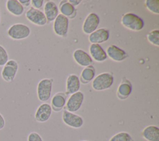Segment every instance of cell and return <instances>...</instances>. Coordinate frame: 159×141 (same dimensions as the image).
<instances>
[{"instance_id": "6da1fadb", "label": "cell", "mask_w": 159, "mask_h": 141, "mask_svg": "<svg viewBox=\"0 0 159 141\" xmlns=\"http://www.w3.org/2000/svg\"><path fill=\"white\" fill-rule=\"evenodd\" d=\"M30 34L29 27L22 23H16L11 25L7 30V36L15 40H22L27 38Z\"/></svg>"}, {"instance_id": "7a4b0ae2", "label": "cell", "mask_w": 159, "mask_h": 141, "mask_svg": "<svg viewBox=\"0 0 159 141\" xmlns=\"http://www.w3.org/2000/svg\"><path fill=\"white\" fill-rule=\"evenodd\" d=\"M121 24L125 28L134 31L141 30L145 25L143 19L132 12L125 14L121 19Z\"/></svg>"}, {"instance_id": "3957f363", "label": "cell", "mask_w": 159, "mask_h": 141, "mask_svg": "<svg viewBox=\"0 0 159 141\" xmlns=\"http://www.w3.org/2000/svg\"><path fill=\"white\" fill-rule=\"evenodd\" d=\"M114 76L112 74L102 73L94 77L92 81V88L96 91H103L109 89L112 85Z\"/></svg>"}, {"instance_id": "277c9868", "label": "cell", "mask_w": 159, "mask_h": 141, "mask_svg": "<svg viewBox=\"0 0 159 141\" xmlns=\"http://www.w3.org/2000/svg\"><path fill=\"white\" fill-rule=\"evenodd\" d=\"M19 64L17 61L13 59L9 60L2 66L1 70V78L6 83L12 82L17 73Z\"/></svg>"}, {"instance_id": "5b68a950", "label": "cell", "mask_w": 159, "mask_h": 141, "mask_svg": "<svg viewBox=\"0 0 159 141\" xmlns=\"http://www.w3.org/2000/svg\"><path fill=\"white\" fill-rule=\"evenodd\" d=\"M52 88V80L50 79L41 80L37 87V94L39 101L42 102L47 101L50 96Z\"/></svg>"}, {"instance_id": "8992f818", "label": "cell", "mask_w": 159, "mask_h": 141, "mask_svg": "<svg viewBox=\"0 0 159 141\" xmlns=\"http://www.w3.org/2000/svg\"><path fill=\"white\" fill-rule=\"evenodd\" d=\"M84 98V94L81 91H78L71 94L65 104L66 110L71 112L78 111L83 104Z\"/></svg>"}, {"instance_id": "52a82bcc", "label": "cell", "mask_w": 159, "mask_h": 141, "mask_svg": "<svg viewBox=\"0 0 159 141\" xmlns=\"http://www.w3.org/2000/svg\"><path fill=\"white\" fill-rule=\"evenodd\" d=\"M25 17L29 22L39 26L45 25L47 21L44 13L42 11L32 7H30L26 11Z\"/></svg>"}, {"instance_id": "ba28073f", "label": "cell", "mask_w": 159, "mask_h": 141, "mask_svg": "<svg viewBox=\"0 0 159 141\" xmlns=\"http://www.w3.org/2000/svg\"><path fill=\"white\" fill-rule=\"evenodd\" d=\"M62 121L66 125L75 129L81 127L84 123L82 117L73 112H69L66 109L63 111Z\"/></svg>"}, {"instance_id": "9c48e42d", "label": "cell", "mask_w": 159, "mask_h": 141, "mask_svg": "<svg viewBox=\"0 0 159 141\" xmlns=\"http://www.w3.org/2000/svg\"><path fill=\"white\" fill-rule=\"evenodd\" d=\"M68 18L61 14L58 15L53 22V30L58 36L64 37L67 34L68 30Z\"/></svg>"}, {"instance_id": "30bf717a", "label": "cell", "mask_w": 159, "mask_h": 141, "mask_svg": "<svg viewBox=\"0 0 159 141\" xmlns=\"http://www.w3.org/2000/svg\"><path fill=\"white\" fill-rule=\"evenodd\" d=\"M100 22L99 17L94 12H91L87 16L83 24V31L86 34H90L95 31Z\"/></svg>"}, {"instance_id": "8fae6325", "label": "cell", "mask_w": 159, "mask_h": 141, "mask_svg": "<svg viewBox=\"0 0 159 141\" xmlns=\"http://www.w3.org/2000/svg\"><path fill=\"white\" fill-rule=\"evenodd\" d=\"M52 112L51 106L48 103H42L37 107L35 112V119L40 123L45 122L50 119Z\"/></svg>"}, {"instance_id": "7c38bea8", "label": "cell", "mask_w": 159, "mask_h": 141, "mask_svg": "<svg viewBox=\"0 0 159 141\" xmlns=\"http://www.w3.org/2000/svg\"><path fill=\"white\" fill-rule=\"evenodd\" d=\"M106 54L111 60L117 62L122 61L127 57V54L124 50L114 45H109L107 48Z\"/></svg>"}, {"instance_id": "4fadbf2b", "label": "cell", "mask_w": 159, "mask_h": 141, "mask_svg": "<svg viewBox=\"0 0 159 141\" xmlns=\"http://www.w3.org/2000/svg\"><path fill=\"white\" fill-rule=\"evenodd\" d=\"M109 39V32L107 29L101 28L89 34V41L91 43L99 44L107 41Z\"/></svg>"}, {"instance_id": "5bb4252c", "label": "cell", "mask_w": 159, "mask_h": 141, "mask_svg": "<svg viewBox=\"0 0 159 141\" xmlns=\"http://www.w3.org/2000/svg\"><path fill=\"white\" fill-rule=\"evenodd\" d=\"M73 56L75 61L81 66L87 67L93 63V59L91 56L81 49L75 50Z\"/></svg>"}, {"instance_id": "9a60e30c", "label": "cell", "mask_w": 159, "mask_h": 141, "mask_svg": "<svg viewBox=\"0 0 159 141\" xmlns=\"http://www.w3.org/2000/svg\"><path fill=\"white\" fill-rule=\"evenodd\" d=\"M89 51L91 57L96 61L102 62L107 58L106 52L99 44L91 43L89 47Z\"/></svg>"}, {"instance_id": "2e32d148", "label": "cell", "mask_w": 159, "mask_h": 141, "mask_svg": "<svg viewBox=\"0 0 159 141\" xmlns=\"http://www.w3.org/2000/svg\"><path fill=\"white\" fill-rule=\"evenodd\" d=\"M80 88V80L78 76L72 74L68 76L66 82V93L72 94L79 91Z\"/></svg>"}, {"instance_id": "e0dca14e", "label": "cell", "mask_w": 159, "mask_h": 141, "mask_svg": "<svg viewBox=\"0 0 159 141\" xmlns=\"http://www.w3.org/2000/svg\"><path fill=\"white\" fill-rule=\"evenodd\" d=\"M132 90V86L130 82L124 78L117 88V95L118 98L121 100L127 99L131 94Z\"/></svg>"}, {"instance_id": "ac0fdd59", "label": "cell", "mask_w": 159, "mask_h": 141, "mask_svg": "<svg viewBox=\"0 0 159 141\" xmlns=\"http://www.w3.org/2000/svg\"><path fill=\"white\" fill-rule=\"evenodd\" d=\"M7 11L14 16H20L24 12L25 8L19 2V0H7L6 2Z\"/></svg>"}, {"instance_id": "d6986e66", "label": "cell", "mask_w": 159, "mask_h": 141, "mask_svg": "<svg viewBox=\"0 0 159 141\" xmlns=\"http://www.w3.org/2000/svg\"><path fill=\"white\" fill-rule=\"evenodd\" d=\"M142 135L147 141H159V128L156 125H148L143 129Z\"/></svg>"}, {"instance_id": "ffe728a7", "label": "cell", "mask_w": 159, "mask_h": 141, "mask_svg": "<svg viewBox=\"0 0 159 141\" xmlns=\"http://www.w3.org/2000/svg\"><path fill=\"white\" fill-rule=\"evenodd\" d=\"M44 14L47 20L53 21L58 15V9L57 4L52 1H47L44 6Z\"/></svg>"}, {"instance_id": "44dd1931", "label": "cell", "mask_w": 159, "mask_h": 141, "mask_svg": "<svg viewBox=\"0 0 159 141\" xmlns=\"http://www.w3.org/2000/svg\"><path fill=\"white\" fill-rule=\"evenodd\" d=\"M66 102V96L64 93H58L55 94L51 100L52 109L56 112L61 111Z\"/></svg>"}, {"instance_id": "7402d4cb", "label": "cell", "mask_w": 159, "mask_h": 141, "mask_svg": "<svg viewBox=\"0 0 159 141\" xmlns=\"http://www.w3.org/2000/svg\"><path fill=\"white\" fill-rule=\"evenodd\" d=\"M95 76V70L93 66H88L84 68L81 73V81L83 83H88L93 80Z\"/></svg>"}, {"instance_id": "603a6c76", "label": "cell", "mask_w": 159, "mask_h": 141, "mask_svg": "<svg viewBox=\"0 0 159 141\" xmlns=\"http://www.w3.org/2000/svg\"><path fill=\"white\" fill-rule=\"evenodd\" d=\"M60 10L61 14L66 17L69 16L70 18H73L75 16V7L69 2L65 1L64 3H61L60 6Z\"/></svg>"}, {"instance_id": "cb8c5ba5", "label": "cell", "mask_w": 159, "mask_h": 141, "mask_svg": "<svg viewBox=\"0 0 159 141\" xmlns=\"http://www.w3.org/2000/svg\"><path fill=\"white\" fill-rule=\"evenodd\" d=\"M109 141H134L132 136L126 132H120L111 137Z\"/></svg>"}, {"instance_id": "d4e9b609", "label": "cell", "mask_w": 159, "mask_h": 141, "mask_svg": "<svg viewBox=\"0 0 159 141\" xmlns=\"http://www.w3.org/2000/svg\"><path fill=\"white\" fill-rule=\"evenodd\" d=\"M145 5L147 9L151 12L156 14H159V1L158 0H146Z\"/></svg>"}, {"instance_id": "484cf974", "label": "cell", "mask_w": 159, "mask_h": 141, "mask_svg": "<svg viewBox=\"0 0 159 141\" xmlns=\"http://www.w3.org/2000/svg\"><path fill=\"white\" fill-rule=\"evenodd\" d=\"M147 37L150 43L157 47L159 46V30L158 29L150 31L147 34Z\"/></svg>"}, {"instance_id": "4316f807", "label": "cell", "mask_w": 159, "mask_h": 141, "mask_svg": "<svg viewBox=\"0 0 159 141\" xmlns=\"http://www.w3.org/2000/svg\"><path fill=\"white\" fill-rule=\"evenodd\" d=\"M9 60V54L6 49L0 45V66H3Z\"/></svg>"}, {"instance_id": "83f0119b", "label": "cell", "mask_w": 159, "mask_h": 141, "mask_svg": "<svg viewBox=\"0 0 159 141\" xmlns=\"http://www.w3.org/2000/svg\"><path fill=\"white\" fill-rule=\"evenodd\" d=\"M27 141H43V139L39 133L32 132L27 136Z\"/></svg>"}, {"instance_id": "f1b7e54d", "label": "cell", "mask_w": 159, "mask_h": 141, "mask_svg": "<svg viewBox=\"0 0 159 141\" xmlns=\"http://www.w3.org/2000/svg\"><path fill=\"white\" fill-rule=\"evenodd\" d=\"M43 4V1L42 0H32L30 1V4L32 6V7L39 9V8H41L42 5Z\"/></svg>"}, {"instance_id": "f546056e", "label": "cell", "mask_w": 159, "mask_h": 141, "mask_svg": "<svg viewBox=\"0 0 159 141\" xmlns=\"http://www.w3.org/2000/svg\"><path fill=\"white\" fill-rule=\"evenodd\" d=\"M6 125V121L2 116V114L0 112V130H2L4 128Z\"/></svg>"}, {"instance_id": "4dcf8cb0", "label": "cell", "mask_w": 159, "mask_h": 141, "mask_svg": "<svg viewBox=\"0 0 159 141\" xmlns=\"http://www.w3.org/2000/svg\"><path fill=\"white\" fill-rule=\"evenodd\" d=\"M19 1L24 8L28 7L30 4V0H19Z\"/></svg>"}, {"instance_id": "1f68e13d", "label": "cell", "mask_w": 159, "mask_h": 141, "mask_svg": "<svg viewBox=\"0 0 159 141\" xmlns=\"http://www.w3.org/2000/svg\"><path fill=\"white\" fill-rule=\"evenodd\" d=\"M81 2V0H70L69 1V2L71 4V5H73L74 7L75 6H77V5H78V4H80V2Z\"/></svg>"}, {"instance_id": "d6a6232c", "label": "cell", "mask_w": 159, "mask_h": 141, "mask_svg": "<svg viewBox=\"0 0 159 141\" xmlns=\"http://www.w3.org/2000/svg\"><path fill=\"white\" fill-rule=\"evenodd\" d=\"M1 10H0V23H1Z\"/></svg>"}, {"instance_id": "836d02e7", "label": "cell", "mask_w": 159, "mask_h": 141, "mask_svg": "<svg viewBox=\"0 0 159 141\" xmlns=\"http://www.w3.org/2000/svg\"><path fill=\"white\" fill-rule=\"evenodd\" d=\"M81 141H88V140H81Z\"/></svg>"}]
</instances>
